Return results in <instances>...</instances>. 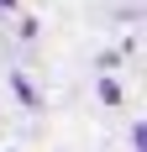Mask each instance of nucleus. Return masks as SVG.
Here are the masks:
<instances>
[{
    "mask_svg": "<svg viewBox=\"0 0 147 152\" xmlns=\"http://www.w3.org/2000/svg\"><path fill=\"white\" fill-rule=\"evenodd\" d=\"M100 100H105V105H116V100H121V89L110 84V79H100Z\"/></svg>",
    "mask_w": 147,
    "mask_h": 152,
    "instance_id": "2",
    "label": "nucleus"
},
{
    "mask_svg": "<svg viewBox=\"0 0 147 152\" xmlns=\"http://www.w3.org/2000/svg\"><path fill=\"white\" fill-rule=\"evenodd\" d=\"M11 84H16V94H21V105H32V110H37V89H32V84H26V79H21V74H16V79H11Z\"/></svg>",
    "mask_w": 147,
    "mask_h": 152,
    "instance_id": "1",
    "label": "nucleus"
}]
</instances>
